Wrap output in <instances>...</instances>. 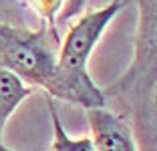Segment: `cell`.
Instances as JSON below:
<instances>
[{
  "instance_id": "obj_1",
  "label": "cell",
  "mask_w": 157,
  "mask_h": 151,
  "mask_svg": "<svg viewBox=\"0 0 157 151\" xmlns=\"http://www.w3.org/2000/svg\"><path fill=\"white\" fill-rule=\"evenodd\" d=\"M59 50V32L44 22L36 30L0 24V69L12 73L28 87H38L48 95L55 91Z\"/></svg>"
},
{
  "instance_id": "obj_2",
  "label": "cell",
  "mask_w": 157,
  "mask_h": 151,
  "mask_svg": "<svg viewBox=\"0 0 157 151\" xmlns=\"http://www.w3.org/2000/svg\"><path fill=\"white\" fill-rule=\"evenodd\" d=\"M123 8V0H111L107 6L83 14L78 22L69 28L65 41L59 50V69L63 75L78 81H89L91 75L87 71V63L93 48L101 41L105 28L109 26L119 10Z\"/></svg>"
},
{
  "instance_id": "obj_3",
  "label": "cell",
  "mask_w": 157,
  "mask_h": 151,
  "mask_svg": "<svg viewBox=\"0 0 157 151\" xmlns=\"http://www.w3.org/2000/svg\"><path fill=\"white\" fill-rule=\"evenodd\" d=\"M87 119L95 151H139L131 127L113 111H107L105 107L89 109Z\"/></svg>"
},
{
  "instance_id": "obj_4",
  "label": "cell",
  "mask_w": 157,
  "mask_h": 151,
  "mask_svg": "<svg viewBox=\"0 0 157 151\" xmlns=\"http://www.w3.org/2000/svg\"><path fill=\"white\" fill-rule=\"evenodd\" d=\"M33 91L34 89L24 85L18 77L0 69V137H2V131H4L8 117L18 109V105Z\"/></svg>"
},
{
  "instance_id": "obj_5",
  "label": "cell",
  "mask_w": 157,
  "mask_h": 151,
  "mask_svg": "<svg viewBox=\"0 0 157 151\" xmlns=\"http://www.w3.org/2000/svg\"><path fill=\"white\" fill-rule=\"evenodd\" d=\"M51 117H52V129H55V139L48 151H95L91 137H81V139H73L69 133L65 131L60 117L56 113V109L51 105Z\"/></svg>"
},
{
  "instance_id": "obj_6",
  "label": "cell",
  "mask_w": 157,
  "mask_h": 151,
  "mask_svg": "<svg viewBox=\"0 0 157 151\" xmlns=\"http://www.w3.org/2000/svg\"><path fill=\"white\" fill-rule=\"evenodd\" d=\"M28 2L44 18V24H48L51 28H56V16L65 4V0H28Z\"/></svg>"
},
{
  "instance_id": "obj_7",
  "label": "cell",
  "mask_w": 157,
  "mask_h": 151,
  "mask_svg": "<svg viewBox=\"0 0 157 151\" xmlns=\"http://www.w3.org/2000/svg\"><path fill=\"white\" fill-rule=\"evenodd\" d=\"M85 4H87V0H65V4H63V8H60V12H59V18L60 20L75 18L77 14H81V10L85 8Z\"/></svg>"
},
{
  "instance_id": "obj_8",
  "label": "cell",
  "mask_w": 157,
  "mask_h": 151,
  "mask_svg": "<svg viewBox=\"0 0 157 151\" xmlns=\"http://www.w3.org/2000/svg\"><path fill=\"white\" fill-rule=\"evenodd\" d=\"M0 151H6V149H2V147H0Z\"/></svg>"
}]
</instances>
